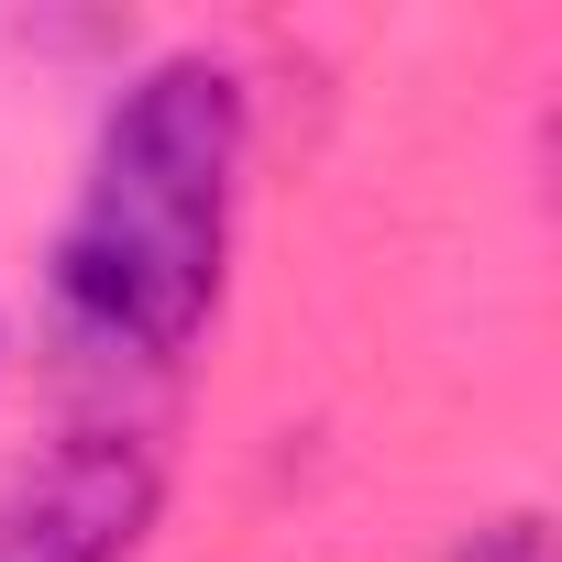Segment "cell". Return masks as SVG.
<instances>
[{"mask_svg": "<svg viewBox=\"0 0 562 562\" xmlns=\"http://www.w3.org/2000/svg\"><path fill=\"white\" fill-rule=\"evenodd\" d=\"M243 199V78L221 56L144 67L89 144V177L45 254V321L78 375H166L221 310Z\"/></svg>", "mask_w": 562, "mask_h": 562, "instance_id": "6da1fadb", "label": "cell"}, {"mask_svg": "<svg viewBox=\"0 0 562 562\" xmlns=\"http://www.w3.org/2000/svg\"><path fill=\"white\" fill-rule=\"evenodd\" d=\"M155 441L144 430H78L34 474L0 485V562H133L155 529Z\"/></svg>", "mask_w": 562, "mask_h": 562, "instance_id": "7a4b0ae2", "label": "cell"}, {"mask_svg": "<svg viewBox=\"0 0 562 562\" xmlns=\"http://www.w3.org/2000/svg\"><path fill=\"white\" fill-rule=\"evenodd\" d=\"M452 562H551V540H540V518H496V529H474Z\"/></svg>", "mask_w": 562, "mask_h": 562, "instance_id": "3957f363", "label": "cell"}]
</instances>
